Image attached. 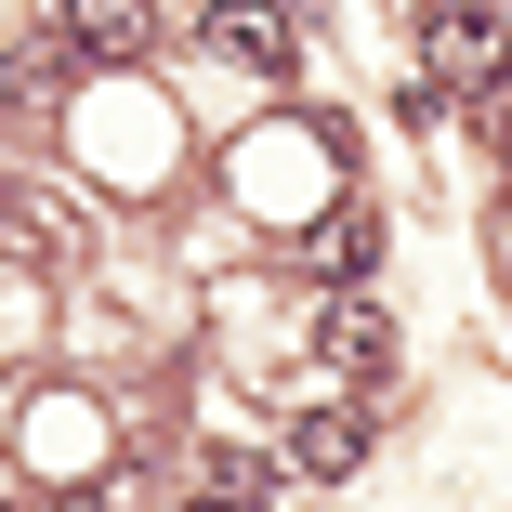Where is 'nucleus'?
<instances>
[{
	"mask_svg": "<svg viewBox=\"0 0 512 512\" xmlns=\"http://www.w3.org/2000/svg\"><path fill=\"white\" fill-rule=\"evenodd\" d=\"M0 512H27V499H0Z\"/></svg>",
	"mask_w": 512,
	"mask_h": 512,
	"instance_id": "11",
	"label": "nucleus"
},
{
	"mask_svg": "<svg viewBox=\"0 0 512 512\" xmlns=\"http://www.w3.org/2000/svg\"><path fill=\"white\" fill-rule=\"evenodd\" d=\"M316 342H329V368H381V316H368V302H329V316H316Z\"/></svg>",
	"mask_w": 512,
	"mask_h": 512,
	"instance_id": "8",
	"label": "nucleus"
},
{
	"mask_svg": "<svg viewBox=\"0 0 512 512\" xmlns=\"http://www.w3.org/2000/svg\"><path fill=\"white\" fill-rule=\"evenodd\" d=\"M66 512H119V499H106V486H79V499H66Z\"/></svg>",
	"mask_w": 512,
	"mask_h": 512,
	"instance_id": "9",
	"label": "nucleus"
},
{
	"mask_svg": "<svg viewBox=\"0 0 512 512\" xmlns=\"http://www.w3.org/2000/svg\"><path fill=\"white\" fill-rule=\"evenodd\" d=\"M184 512H224V499H184Z\"/></svg>",
	"mask_w": 512,
	"mask_h": 512,
	"instance_id": "10",
	"label": "nucleus"
},
{
	"mask_svg": "<svg viewBox=\"0 0 512 512\" xmlns=\"http://www.w3.org/2000/svg\"><path fill=\"white\" fill-rule=\"evenodd\" d=\"M289 460H302V473H355V460H368V421H355V407H316V421L289 434Z\"/></svg>",
	"mask_w": 512,
	"mask_h": 512,
	"instance_id": "7",
	"label": "nucleus"
},
{
	"mask_svg": "<svg viewBox=\"0 0 512 512\" xmlns=\"http://www.w3.org/2000/svg\"><path fill=\"white\" fill-rule=\"evenodd\" d=\"M368 263H381V211H368V197H329V211H316V237H302V276L355 289Z\"/></svg>",
	"mask_w": 512,
	"mask_h": 512,
	"instance_id": "4",
	"label": "nucleus"
},
{
	"mask_svg": "<svg viewBox=\"0 0 512 512\" xmlns=\"http://www.w3.org/2000/svg\"><path fill=\"white\" fill-rule=\"evenodd\" d=\"M421 66H434V92H499L512 79V0H421Z\"/></svg>",
	"mask_w": 512,
	"mask_h": 512,
	"instance_id": "1",
	"label": "nucleus"
},
{
	"mask_svg": "<svg viewBox=\"0 0 512 512\" xmlns=\"http://www.w3.org/2000/svg\"><path fill=\"white\" fill-rule=\"evenodd\" d=\"M184 499H224V512H263V499H276V473H263L250 447H197V460H184Z\"/></svg>",
	"mask_w": 512,
	"mask_h": 512,
	"instance_id": "5",
	"label": "nucleus"
},
{
	"mask_svg": "<svg viewBox=\"0 0 512 512\" xmlns=\"http://www.w3.org/2000/svg\"><path fill=\"white\" fill-rule=\"evenodd\" d=\"M66 66H132L158 40V0H53V27H40Z\"/></svg>",
	"mask_w": 512,
	"mask_h": 512,
	"instance_id": "2",
	"label": "nucleus"
},
{
	"mask_svg": "<svg viewBox=\"0 0 512 512\" xmlns=\"http://www.w3.org/2000/svg\"><path fill=\"white\" fill-rule=\"evenodd\" d=\"M53 66H66L53 40L40 53H0V132H53Z\"/></svg>",
	"mask_w": 512,
	"mask_h": 512,
	"instance_id": "6",
	"label": "nucleus"
},
{
	"mask_svg": "<svg viewBox=\"0 0 512 512\" xmlns=\"http://www.w3.org/2000/svg\"><path fill=\"white\" fill-rule=\"evenodd\" d=\"M197 40H211L224 66H250V79H289V66H302V27L276 14V0H211V14H197Z\"/></svg>",
	"mask_w": 512,
	"mask_h": 512,
	"instance_id": "3",
	"label": "nucleus"
}]
</instances>
